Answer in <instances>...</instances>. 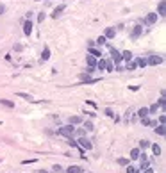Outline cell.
<instances>
[{
	"instance_id": "obj_6",
	"label": "cell",
	"mask_w": 166,
	"mask_h": 173,
	"mask_svg": "<svg viewBox=\"0 0 166 173\" xmlns=\"http://www.w3.org/2000/svg\"><path fill=\"white\" fill-rule=\"evenodd\" d=\"M79 79H81V84H95L97 82V79H91L88 73H82Z\"/></svg>"
},
{
	"instance_id": "obj_13",
	"label": "cell",
	"mask_w": 166,
	"mask_h": 173,
	"mask_svg": "<svg viewBox=\"0 0 166 173\" xmlns=\"http://www.w3.org/2000/svg\"><path fill=\"white\" fill-rule=\"evenodd\" d=\"M0 105H4V107H7V109H15V102L7 100V98H0Z\"/></svg>"
},
{
	"instance_id": "obj_5",
	"label": "cell",
	"mask_w": 166,
	"mask_h": 173,
	"mask_svg": "<svg viewBox=\"0 0 166 173\" xmlns=\"http://www.w3.org/2000/svg\"><path fill=\"white\" fill-rule=\"evenodd\" d=\"M157 22V13H148L147 18L143 20V23H147V25H154Z\"/></svg>"
},
{
	"instance_id": "obj_25",
	"label": "cell",
	"mask_w": 166,
	"mask_h": 173,
	"mask_svg": "<svg viewBox=\"0 0 166 173\" xmlns=\"http://www.w3.org/2000/svg\"><path fill=\"white\" fill-rule=\"evenodd\" d=\"M150 146H152V152H154V155H155V157H157V155H161V146H159L157 143H155V145H150Z\"/></svg>"
},
{
	"instance_id": "obj_2",
	"label": "cell",
	"mask_w": 166,
	"mask_h": 173,
	"mask_svg": "<svg viewBox=\"0 0 166 173\" xmlns=\"http://www.w3.org/2000/svg\"><path fill=\"white\" fill-rule=\"evenodd\" d=\"M109 50H111V61L114 64H120L122 63V54L114 48V46H109Z\"/></svg>"
},
{
	"instance_id": "obj_7",
	"label": "cell",
	"mask_w": 166,
	"mask_h": 173,
	"mask_svg": "<svg viewBox=\"0 0 166 173\" xmlns=\"http://www.w3.org/2000/svg\"><path fill=\"white\" fill-rule=\"evenodd\" d=\"M166 15V0H161L157 4V16H164Z\"/></svg>"
},
{
	"instance_id": "obj_27",
	"label": "cell",
	"mask_w": 166,
	"mask_h": 173,
	"mask_svg": "<svg viewBox=\"0 0 166 173\" xmlns=\"http://www.w3.org/2000/svg\"><path fill=\"white\" fill-rule=\"evenodd\" d=\"M139 154H141V150H139V148H132L130 150V159H138Z\"/></svg>"
},
{
	"instance_id": "obj_37",
	"label": "cell",
	"mask_w": 166,
	"mask_h": 173,
	"mask_svg": "<svg viewBox=\"0 0 166 173\" xmlns=\"http://www.w3.org/2000/svg\"><path fill=\"white\" fill-rule=\"evenodd\" d=\"M105 114H107L109 118H114V112H112L111 109H105Z\"/></svg>"
},
{
	"instance_id": "obj_15",
	"label": "cell",
	"mask_w": 166,
	"mask_h": 173,
	"mask_svg": "<svg viewBox=\"0 0 166 173\" xmlns=\"http://www.w3.org/2000/svg\"><path fill=\"white\" fill-rule=\"evenodd\" d=\"M86 63H88L89 68H95V66H97V57H93V55H86Z\"/></svg>"
},
{
	"instance_id": "obj_32",
	"label": "cell",
	"mask_w": 166,
	"mask_h": 173,
	"mask_svg": "<svg viewBox=\"0 0 166 173\" xmlns=\"http://www.w3.org/2000/svg\"><path fill=\"white\" fill-rule=\"evenodd\" d=\"M95 43H97L98 46H102V45H105V43H107V39H105V36H100V38H98Z\"/></svg>"
},
{
	"instance_id": "obj_38",
	"label": "cell",
	"mask_w": 166,
	"mask_h": 173,
	"mask_svg": "<svg viewBox=\"0 0 166 173\" xmlns=\"http://www.w3.org/2000/svg\"><path fill=\"white\" fill-rule=\"evenodd\" d=\"M84 134H86V130H84V129H79V130H77V136H79V137L84 136Z\"/></svg>"
},
{
	"instance_id": "obj_11",
	"label": "cell",
	"mask_w": 166,
	"mask_h": 173,
	"mask_svg": "<svg viewBox=\"0 0 166 173\" xmlns=\"http://www.w3.org/2000/svg\"><path fill=\"white\" fill-rule=\"evenodd\" d=\"M88 52H89V55H93V57H97V59H100V57H102V50H98V48H95V46H89V48H88Z\"/></svg>"
},
{
	"instance_id": "obj_31",
	"label": "cell",
	"mask_w": 166,
	"mask_h": 173,
	"mask_svg": "<svg viewBox=\"0 0 166 173\" xmlns=\"http://www.w3.org/2000/svg\"><path fill=\"white\" fill-rule=\"evenodd\" d=\"M105 70L107 71H114V63L112 61H105Z\"/></svg>"
},
{
	"instance_id": "obj_10",
	"label": "cell",
	"mask_w": 166,
	"mask_h": 173,
	"mask_svg": "<svg viewBox=\"0 0 166 173\" xmlns=\"http://www.w3.org/2000/svg\"><path fill=\"white\" fill-rule=\"evenodd\" d=\"M23 34L25 36H30L32 34V22H30V20L23 22Z\"/></svg>"
},
{
	"instance_id": "obj_8",
	"label": "cell",
	"mask_w": 166,
	"mask_h": 173,
	"mask_svg": "<svg viewBox=\"0 0 166 173\" xmlns=\"http://www.w3.org/2000/svg\"><path fill=\"white\" fill-rule=\"evenodd\" d=\"M104 36H105V39H112V38L116 36V29H114V27H105Z\"/></svg>"
},
{
	"instance_id": "obj_3",
	"label": "cell",
	"mask_w": 166,
	"mask_h": 173,
	"mask_svg": "<svg viewBox=\"0 0 166 173\" xmlns=\"http://www.w3.org/2000/svg\"><path fill=\"white\" fill-rule=\"evenodd\" d=\"M77 145L81 146L82 150H91V148H93V145H91V141H89V139H86L84 136H81V137H79V143H77Z\"/></svg>"
},
{
	"instance_id": "obj_22",
	"label": "cell",
	"mask_w": 166,
	"mask_h": 173,
	"mask_svg": "<svg viewBox=\"0 0 166 173\" xmlns=\"http://www.w3.org/2000/svg\"><path fill=\"white\" fill-rule=\"evenodd\" d=\"M138 68V64H136V61H127V66H125V70H129V71H132V70H136Z\"/></svg>"
},
{
	"instance_id": "obj_14",
	"label": "cell",
	"mask_w": 166,
	"mask_h": 173,
	"mask_svg": "<svg viewBox=\"0 0 166 173\" xmlns=\"http://www.w3.org/2000/svg\"><path fill=\"white\" fill-rule=\"evenodd\" d=\"M48 59H50V48H48V46H45L43 52H41V63L48 61Z\"/></svg>"
},
{
	"instance_id": "obj_23",
	"label": "cell",
	"mask_w": 166,
	"mask_h": 173,
	"mask_svg": "<svg viewBox=\"0 0 166 173\" xmlns=\"http://www.w3.org/2000/svg\"><path fill=\"white\" fill-rule=\"evenodd\" d=\"M136 64L139 66V68H145V66H147V59H145V57H138L136 59Z\"/></svg>"
},
{
	"instance_id": "obj_30",
	"label": "cell",
	"mask_w": 166,
	"mask_h": 173,
	"mask_svg": "<svg viewBox=\"0 0 166 173\" xmlns=\"http://www.w3.org/2000/svg\"><path fill=\"white\" fill-rule=\"evenodd\" d=\"M16 95H18V96H22V98H25V100H29V102H32V100H34V98H32L30 95H27V93H22V91H18Z\"/></svg>"
},
{
	"instance_id": "obj_41",
	"label": "cell",
	"mask_w": 166,
	"mask_h": 173,
	"mask_svg": "<svg viewBox=\"0 0 166 173\" xmlns=\"http://www.w3.org/2000/svg\"><path fill=\"white\" fill-rule=\"evenodd\" d=\"M4 11H5V5H4V4H0V15H4Z\"/></svg>"
},
{
	"instance_id": "obj_16",
	"label": "cell",
	"mask_w": 166,
	"mask_h": 173,
	"mask_svg": "<svg viewBox=\"0 0 166 173\" xmlns=\"http://www.w3.org/2000/svg\"><path fill=\"white\" fill-rule=\"evenodd\" d=\"M139 161H141V170H145V168H147V166H148V157L147 155H145V154H139Z\"/></svg>"
},
{
	"instance_id": "obj_26",
	"label": "cell",
	"mask_w": 166,
	"mask_h": 173,
	"mask_svg": "<svg viewBox=\"0 0 166 173\" xmlns=\"http://www.w3.org/2000/svg\"><path fill=\"white\" fill-rule=\"evenodd\" d=\"M138 116L139 118H145V116H148V107H141L138 111Z\"/></svg>"
},
{
	"instance_id": "obj_40",
	"label": "cell",
	"mask_w": 166,
	"mask_h": 173,
	"mask_svg": "<svg viewBox=\"0 0 166 173\" xmlns=\"http://www.w3.org/2000/svg\"><path fill=\"white\" fill-rule=\"evenodd\" d=\"M143 173H154V170H152V168H148V166H147V168H145V171Z\"/></svg>"
},
{
	"instance_id": "obj_17",
	"label": "cell",
	"mask_w": 166,
	"mask_h": 173,
	"mask_svg": "<svg viewBox=\"0 0 166 173\" xmlns=\"http://www.w3.org/2000/svg\"><path fill=\"white\" fill-rule=\"evenodd\" d=\"M82 121V116H70V125H81Z\"/></svg>"
},
{
	"instance_id": "obj_33",
	"label": "cell",
	"mask_w": 166,
	"mask_h": 173,
	"mask_svg": "<svg viewBox=\"0 0 166 173\" xmlns=\"http://www.w3.org/2000/svg\"><path fill=\"white\" fill-rule=\"evenodd\" d=\"M116 162L120 164V166H127V164H129V159H125V157H120V159H118Z\"/></svg>"
},
{
	"instance_id": "obj_20",
	"label": "cell",
	"mask_w": 166,
	"mask_h": 173,
	"mask_svg": "<svg viewBox=\"0 0 166 173\" xmlns=\"http://www.w3.org/2000/svg\"><path fill=\"white\" fill-rule=\"evenodd\" d=\"M66 173H82V168L81 166H70V168L66 170Z\"/></svg>"
},
{
	"instance_id": "obj_35",
	"label": "cell",
	"mask_w": 166,
	"mask_h": 173,
	"mask_svg": "<svg viewBox=\"0 0 166 173\" xmlns=\"http://www.w3.org/2000/svg\"><path fill=\"white\" fill-rule=\"evenodd\" d=\"M127 173H138V170L134 166H127Z\"/></svg>"
},
{
	"instance_id": "obj_42",
	"label": "cell",
	"mask_w": 166,
	"mask_h": 173,
	"mask_svg": "<svg viewBox=\"0 0 166 173\" xmlns=\"http://www.w3.org/2000/svg\"><path fill=\"white\" fill-rule=\"evenodd\" d=\"M39 173H48V171H45V170H41V171H39Z\"/></svg>"
},
{
	"instance_id": "obj_18",
	"label": "cell",
	"mask_w": 166,
	"mask_h": 173,
	"mask_svg": "<svg viewBox=\"0 0 166 173\" xmlns=\"http://www.w3.org/2000/svg\"><path fill=\"white\" fill-rule=\"evenodd\" d=\"M155 134H157V136H164V134H166V129H164L163 123H161V125H155Z\"/></svg>"
},
{
	"instance_id": "obj_36",
	"label": "cell",
	"mask_w": 166,
	"mask_h": 173,
	"mask_svg": "<svg viewBox=\"0 0 166 173\" xmlns=\"http://www.w3.org/2000/svg\"><path fill=\"white\" fill-rule=\"evenodd\" d=\"M52 170H54L56 173H61V171H63V168H61V166H59V164H56V166H54V168H52Z\"/></svg>"
},
{
	"instance_id": "obj_24",
	"label": "cell",
	"mask_w": 166,
	"mask_h": 173,
	"mask_svg": "<svg viewBox=\"0 0 166 173\" xmlns=\"http://www.w3.org/2000/svg\"><path fill=\"white\" fill-rule=\"evenodd\" d=\"M148 146H150L148 139H141V141H139V150H145V148H148Z\"/></svg>"
},
{
	"instance_id": "obj_4",
	"label": "cell",
	"mask_w": 166,
	"mask_h": 173,
	"mask_svg": "<svg viewBox=\"0 0 166 173\" xmlns=\"http://www.w3.org/2000/svg\"><path fill=\"white\" fill-rule=\"evenodd\" d=\"M163 63V57L161 55H150L148 59H147V64H150V66H157V64H161Z\"/></svg>"
},
{
	"instance_id": "obj_39",
	"label": "cell",
	"mask_w": 166,
	"mask_h": 173,
	"mask_svg": "<svg viewBox=\"0 0 166 173\" xmlns=\"http://www.w3.org/2000/svg\"><path fill=\"white\" fill-rule=\"evenodd\" d=\"M164 120H166L164 114H161V116H159V123H163V125H164Z\"/></svg>"
},
{
	"instance_id": "obj_21",
	"label": "cell",
	"mask_w": 166,
	"mask_h": 173,
	"mask_svg": "<svg viewBox=\"0 0 166 173\" xmlns=\"http://www.w3.org/2000/svg\"><path fill=\"white\" fill-rule=\"evenodd\" d=\"M95 68H98V70H105V59H104V57H100V59L97 61V66H95Z\"/></svg>"
},
{
	"instance_id": "obj_1",
	"label": "cell",
	"mask_w": 166,
	"mask_h": 173,
	"mask_svg": "<svg viewBox=\"0 0 166 173\" xmlns=\"http://www.w3.org/2000/svg\"><path fill=\"white\" fill-rule=\"evenodd\" d=\"M73 132H75L73 125H64V127H59L57 129V134L63 136V137H71V136H73Z\"/></svg>"
},
{
	"instance_id": "obj_28",
	"label": "cell",
	"mask_w": 166,
	"mask_h": 173,
	"mask_svg": "<svg viewBox=\"0 0 166 173\" xmlns=\"http://www.w3.org/2000/svg\"><path fill=\"white\" fill-rule=\"evenodd\" d=\"M84 123V130H88V132H91L93 129H95V127H93V121H89V120H88V121H82Z\"/></svg>"
},
{
	"instance_id": "obj_29",
	"label": "cell",
	"mask_w": 166,
	"mask_h": 173,
	"mask_svg": "<svg viewBox=\"0 0 166 173\" xmlns=\"http://www.w3.org/2000/svg\"><path fill=\"white\" fill-rule=\"evenodd\" d=\"M157 111H159V105L157 104H152L150 107H148V114H155Z\"/></svg>"
},
{
	"instance_id": "obj_34",
	"label": "cell",
	"mask_w": 166,
	"mask_h": 173,
	"mask_svg": "<svg viewBox=\"0 0 166 173\" xmlns=\"http://www.w3.org/2000/svg\"><path fill=\"white\" fill-rule=\"evenodd\" d=\"M46 18V15H45V13H39V15H38V22L39 23H43V20Z\"/></svg>"
},
{
	"instance_id": "obj_12",
	"label": "cell",
	"mask_w": 166,
	"mask_h": 173,
	"mask_svg": "<svg viewBox=\"0 0 166 173\" xmlns=\"http://www.w3.org/2000/svg\"><path fill=\"white\" fill-rule=\"evenodd\" d=\"M66 9V4H61V5H57V7L54 9V13H52V18H57L59 15H61V13Z\"/></svg>"
},
{
	"instance_id": "obj_9",
	"label": "cell",
	"mask_w": 166,
	"mask_h": 173,
	"mask_svg": "<svg viewBox=\"0 0 166 173\" xmlns=\"http://www.w3.org/2000/svg\"><path fill=\"white\" fill-rule=\"evenodd\" d=\"M141 32H143V27H141V25H136V27L132 29V32H130V38L132 39H138L139 36H141Z\"/></svg>"
},
{
	"instance_id": "obj_19",
	"label": "cell",
	"mask_w": 166,
	"mask_h": 173,
	"mask_svg": "<svg viewBox=\"0 0 166 173\" xmlns=\"http://www.w3.org/2000/svg\"><path fill=\"white\" fill-rule=\"evenodd\" d=\"M130 59H132V52L130 50L122 52V61H130Z\"/></svg>"
}]
</instances>
